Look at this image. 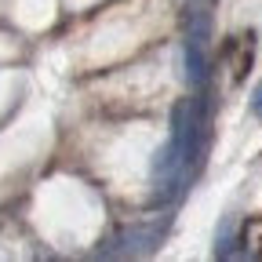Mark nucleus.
<instances>
[{"label": "nucleus", "instance_id": "nucleus-1", "mask_svg": "<svg viewBox=\"0 0 262 262\" xmlns=\"http://www.w3.org/2000/svg\"><path fill=\"white\" fill-rule=\"evenodd\" d=\"M251 113H255V117L262 120V80L255 84V95H251Z\"/></svg>", "mask_w": 262, "mask_h": 262}]
</instances>
